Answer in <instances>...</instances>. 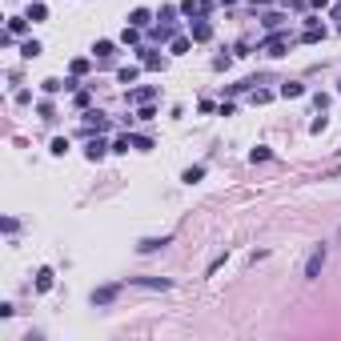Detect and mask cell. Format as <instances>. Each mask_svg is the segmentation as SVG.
<instances>
[{
    "instance_id": "1",
    "label": "cell",
    "mask_w": 341,
    "mask_h": 341,
    "mask_svg": "<svg viewBox=\"0 0 341 341\" xmlns=\"http://www.w3.org/2000/svg\"><path fill=\"white\" fill-rule=\"evenodd\" d=\"M321 265H325V245H317V249H313V257H309V265H305V277L313 281L317 273H321Z\"/></svg>"
},
{
    "instance_id": "3",
    "label": "cell",
    "mask_w": 341,
    "mask_h": 341,
    "mask_svg": "<svg viewBox=\"0 0 341 341\" xmlns=\"http://www.w3.org/2000/svg\"><path fill=\"white\" fill-rule=\"evenodd\" d=\"M201 177H205V169H185L181 181H185V185H193V181H201Z\"/></svg>"
},
{
    "instance_id": "2",
    "label": "cell",
    "mask_w": 341,
    "mask_h": 341,
    "mask_svg": "<svg viewBox=\"0 0 341 341\" xmlns=\"http://www.w3.org/2000/svg\"><path fill=\"white\" fill-rule=\"evenodd\" d=\"M128 20H133V28H144V24H149V12H144V8H137L133 16H128Z\"/></svg>"
},
{
    "instance_id": "5",
    "label": "cell",
    "mask_w": 341,
    "mask_h": 341,
    "mask_svg": "<svg viewBox=\"0 0 341 341\" xmlns=\"http://www.w3.org/2000/svg\"><path fill=\"white\" fill-rule=\"evenodd\" d=\"M89 157H92V161H96V157H105V144H101V141H92V144H89Z\"/></svg>"
},
{
    "instance_id": "4",
    "label": "cell",
    "mask_w": 341,
    "mask_h": 341,
    "mask_svg": "<svg viewBox=\"0 0 341 341\" xmlns=\"http://www.w3.org/2000/svg\"><path fill=\"white\" fill-rule=\"evenodd\" d=\"M48 285H53V273L40 269V273H36V289H48Z\"/></svg>"
}]
</instances>
